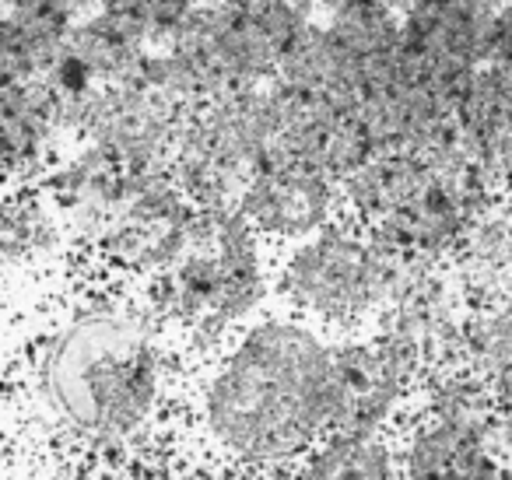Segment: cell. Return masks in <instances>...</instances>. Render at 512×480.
<instances>
[{"instance_id": "6da1fadb", "label": "cell", "mask_w": 512, "mask_h": 480, "mask_svg": "<svg viewBox=\"0 0 512 480\" xmlns=\"http://www.w3.org/2000/svg\"><path fill=\"white\" fill-rule=\"evenodd\" d=\"M337 354L292 323L256 326L207 389V421L249 459L292 456L334 428Z\"/></svg>"}, {"instance_id": "7a4b0ae2", "label": "cell", "mask_w": 512, "mask_h": 480, "mask_svg": "<svg viewBox=\"0 0 512 480\" xmlns=\"http://www.w3.org/2000/svg\"><path fill=\"white\" fill-rule=\"evenodd\" d=\"M43 386L71 428L95 438L130 435L158 389L151 330L123 312H85L46 351Z\"/></svg>"}, {"instance_id": "3957f363", "label": "cell", "mask_w": 512, "mask_h": 480, "mask_svg": "<svg viewBox=\"0 0 512 480\" xmlns=\"http://www.w3.org/2000/svg\"><path fill=\"white\" fill-rule=\"evenodd\" d=\"M172 295L183 316L214 330L260 302V270L246 214L214 211L193 221L172 274Z\"/></svg>"}, {"instance_id": "277c9868", "label": "cell", "mask_w": 512, "mask_h": 480, "mask_svg": "<svg viewBox=\"0 0 512 480\" xmlns=\"http://www.w3.org/2000/svg\"><path fill=\"white\" fill-rule=\"evenodd\" d=\"M288 291L295 302L323 316H355L397 288V263L383 246H369L351 235L323 232L295 249L288 263Z\"/></svg>"}, {"instance_id": "5b68a950", "label": "cell", "mask_w": 512, "mask_h": 480, "mask_svg": "<svg viewBox=\"0 0 512 480\" xmlns=\"http://www.w3.org/2000/svg\"><path fill=\"white\" fill-rule=\"evenodd\" d=\"M418 361V340L393 333L376 347L337 351V410L334 428L351 435H372L390 414L400 386Z\"/></svg>"}, {"instance_id": "8992f818", "label": "cell", "mask_w": 512, "mask_h": 480, "mask_svg": "<svg viewBox=\"0 0 512 480\" xmlns=\"http://www.w3.org/2000/svg\"><path fill=\"white\" fill-rule=\"evenodd\" d=\"M411 480H512V466L491 449V421L477 414L439 417L411 449Z\"/></svg>"}, {"instance_id": "52a82bcc", "label": "cell", "mask_w": 512, "mask_h": 480, "mask_svg": "<svg viewBox=\"0 0 512 480\" xmlns=\"http://www.w3.org/2000/svg\"><path fill=\"white\" fill-rule=\"evenodd\" d=\"M330 186L320 169L274 165L264 169L242 193V214L267 232L306 235L327 218Z\"/></svg>"}, {"instance_id": "ba28073f", "label": "cell", "mask_w": 512, "mask_h": 480, "mask_svg": "<svg viewBox=\"0 0 512 480\" xmlns=\"http://www.w3.org/2000/svg\"><path fill=\"white\" fill-rule=\"evenodd\" d=\"M306 480H390V456L372 435L341 431L309 463Z\"/></svg>"}, {"instance_id": "9c48e42d", "label": "cell", "mask_w": 512, "mask_h": 480, "mask_svg": "<svg viewBox=\"0 0 512 480\" xmlns=\"http://www.w3.org/2000/svg\"><path fill=\"white\" fill-rule=\"evenodd\" d=\"M467 344L474 351V358L491 372H498L502 365H512V309L477 319L467 330Z\"/></svg>"}, {"instance_id": "30bf717a", "label": "cell", "mask_w": 512, "mask_h": 480, "mask_svg": "<svg viewBox=\"0 0 512 480\" xmlns=\"http://www.w3.org/2000/svg\"><path fill=\"white\" fill-rule=\"evenodd\" d=\"M53 232H50V221L39 207H25V211H11L8 214V228H4V242H8V256L25 253H36V249L50 246Z\"/></svg>"}, {"instance_id": "8fae6325", "label": "cell", "mask_w": 512, "mask_h": 480, "mask_svg": "<svg viewBox=\"0 0 512 480\" xmlns=\"http://www.w3.org/2000/svg\"><path fill=\"white\" fill-rule=\"evenodd\" d=\"M474 260L488 274H502L512 267V228L488 221L474 232Z\"/></svg>"}, {"instance_id": "7c38bea8", "label": "cell", "mask_w": 512, "mask_h": 480, "mask_svg": "<svg viewBox=\"0 0 512 480\" xmlns=\"http://www.w3.org/2000/svg\"><path fill=\"white\" fill-rule=\"evenodd\" d=\"M495 393L502 400V407L512 410V365H502L495 372Z\"/></svg>"}, {"instance_id": "4fadbf2b", "label": "cell", "mask_w": 512, "mask_h": 480, "mask_svg": "<svg viewBox=\"0 0 512 480\" xmlns=\"http://www.w3.org/2000/svg\"><path fill=\"white\" fill-rule=\"evenodd\" d=\"M330 8H341V11H348V8H355V4H362V0H327Z\"/></svg>"}]
</instances>
